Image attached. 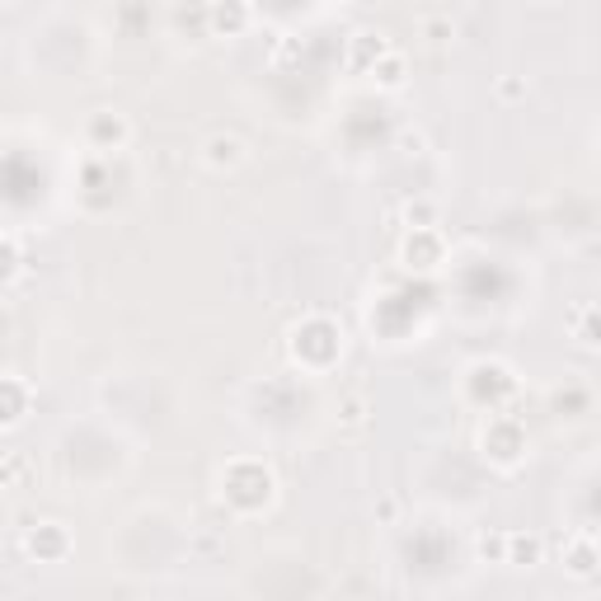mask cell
Instances as JSON below:
<instances>
[{
  "mask_svg": "<svg viewBox=\"0 0 601 601\" xmlns=\"http://www.w3.org/2000/svg\"><path fill=\"white\" fill-rule=\"evenodd\" d=\"M132 142V123L118 109H95L85 118V146L89 150H123Z\"/></svg>",
  "mask_w": 601,
  "mask_h": 601,
  "instance_id": "7a4b0ae2",
  "label": "cell"
},
{
  "mask_svg": "<svg viewBox=\"0 0 601 601\" xmlns=\"http://www.w3.org/2000/svg\"><path fill=\"white\" fill-rule=\"evenodd\" d=\"M367 75H371V85H376V89L395 95V89H404V81H409V57H404V48H390V52H385Z\"/></svg>",
  "mask_w": 601,
  "mask_h": 601,
  "instance_id": "ba28073f",
  "label": "cell"
},
{
  "mask_svg": "<svg viewBox=\"0 0 601 601\" xmlns=\"http://www.w3.org/2000/svg\"><path fill=\"white\" fill-rule=\"evenodd\" d=\"M14 273H20V245L10 235H0V282H10Z\"/></svg>",
  "mask_w": 601,
  "mask_h": 601,
  "instance_id": "5bb4252c",
  "label": "cell"
},
{
  "mask_svg": "<svg viewBox=\"0 0 601 601\" xmlns=\"http://www.w3.org/2000/svg\"><path fill=\"white\" fill-rule=\"evenodd\" d=\"M400 217L409 231H438V203H428V198H409L400 207Z\"/></svg>",
  "mask_w": 601,
  "mask_h": 601,
  "instance_id": "7c38bea8",
  "label": "cell"
},
{
  "mask_svg": "<svg viewBox=\"0 0 601 601\" xmlns=\"http://www.w3.org/2000/svg\"><path fill=\"white\" fill-rule=\"evenodd\" d=\"M259 20V10L254 5H207V34L212 38H231L240 34L245 24Z\"/></svg>",
  "mask_w": 601,
  "mask_h": 601,
  "instance_id": "8992f818",
  "label": "cell"
},
{
  "mask_svg": "<svg viewBox=\"0 0 601 601\" xmlns=\"http://www.w3.org/2000/svg\"><path fill=\"white\" fill-rule=\"evenodd\" d=\"M578 343H582V348H597V306H582V315H578Z\"/></svg>",
  "mask_w": 601,
  "mask_h": 601,
  "instance_id": "9a60e30c",
  "label": "cell"
},
{
  "mask_svg": "<svg viewBox=\"0 0 601 601\" xmlns=\"http://www.w3.org/2000/svg\"><path fill=\"white\" fill-rule=\"evenodd\" d=\"M363 414H367V400L363 395H353V400H343V424H348V428H363Z\"/></svg>",
  "mask_w": 601,
  "mask_h": 601,
  "instance_id": "2e32d148",
  "label": "cell"
},
{
  "mask_svg": "<svg viewBox=\"0 0 601 601\" xmlns=\"http://www.w3.org/2000/svg\"><path fill=\"white\" fill-rule=\"evenodd\" d=\"M24 470H28V461L20 451H5V456H0V489H10L14 479H24Z\"/></svg>",
  "mask_w": 601,
  "mask_h": 601,
  "instance_id": "4fadbf2b",
  "label": "cell"
},
{
  "mask_svg": "<svg viewBox=\"0 0 601 601\" xmlns=\"http://www.w3.org/2000/svg\"><path fill=\"white\" fill-rule=\"evenodd\" d=\"M400 259L418 268V273H432L442 259H446V245H442V231H409L400 245Z\"/></svg>",
  "mask_w": 601,
  "mask_h": 601,
  "instance_id": "5b68a950",
  "label": "cell"
},
{
  "mask_svg": "<svg viewBox=\"0 0 601 601\" xmlns=\"http://www.w3.org/2000/svg\"><path fill=\"white\" fill-rule=\"evenodd\" d=\"M503 564H513V568H536V564H540V536H522V531H507V545H503Z\"/></svg>",
  "mask_w": 601,
  "mask_h": 601,
  "instance_id": "8fae6325",
  "label": "cell"
},
{
  "mask_svg": "<svg viewBox=\"0 0 601 601\" xmlns=\"http://www.w3.org/2000/svg\"><path fill=\"white\" fill-rule=\"evenodd\" d=\"M499 95L503 99H522L526 95V81H522V75H507V81H499Z\"/></svg>",
  "mask_w": 601,
  "mask_h": 601,
  "instance_id": "ac0fdd59",
  "label": "cell"
},
{
  "mask_svg": "<svg viewBox=\"0 0 601 601\" xmlns=\"http://www.w3.org/2000/svg\"><path fill=\"white\" fill-rule=\"evenodd\" d=\"M390 48H395V42H390L381 28H376V34H371V28H363V34H353V66L357 71H371Z\"/></svg>",
  "mask_w": 601,
  "mask_h": 601,
  "instance_id": "9c48e42d",
  "label": "cell"
},
{
  "mask_svg": "<svg viewBox=\"0 0 601 601\" xmlns=\"http://www.w3.org/2000/svg\"><path fill=\"white\" fill-rule=\"evenodd\" d=\"M24 550L34 554V560H42V564H57V560H66V554H71V531L62 522H38L34 531L24 536Z\"/></svg>",
  "mask_w": 601,
  "mask_h": 601,
  "instance_id": "277c9868",
  "label": "cell"
},
{
  "mask_svg": "<svg viewBox=\"0 0 601 601\" xmlns=\"http://www.w3.org/2000/svg\"><path fill=\"white\" fill-rule=\"evenodd\" d=\"M503 545H507V531H499V536H479V560H489V554H493V560H499L503 564Z\"/></svg>",
  "mask_w": 601,
  "mask_h": 601,
  "instance_id": "e0dca14e",
  "label": "cell"
},
{
  "mask_svg": "<svg viewBox=\"0 0 601 601\" xmlns=\"http://www.w3.org/2000/svg\"><path fill=\"white\" fill-rule=\"evenodd\" d=\"M564 568H568V574H574L578 582H592V578H597V540H592V531H578V536H568Z\"/></svg>",
  "mask_w": 601,
  "mask_h": 601,
  "instance_id": "52a82bcc",
  "label": "cell"
},
{
  "mask_svg": "<svg viewBox=\"0 0 601 601\" xmlns=\"http://www.w3.org/2000/svg\"><path fill=\"white\" fill-rule=\"evenodd\" d=\"M479 446H485V461L493 465V470H517V465L526 461V432L513 424V418H503V414H493L485 424Z\"/></svg>",
  "mask_w": 601,
  "mask_h": 601,
  "instance_id": "6da1fadb",
  "label": "cell"
},
{
  "mask_svg": "<svg viewBox=\"0 0 601 601\" xmlns=\"http://www.w3.org/2000/svg\"><path fill=\"white\" fill-rule=\"evenodd\" d=\"M198 160L212 174H231V170H240V164L249 160V146H245V137H235V132H212V137L203 142Z\"/></svg>",
  "mask_w": 601,
  "mask_h": 601,
  "instance_id": "3957f363",
  "label": "cell"
},
{
  "mask_svg": "<svg viewBox=\"0 0 601 601\" xmlns=\"http://www.w3.org/2000/svg\"><path fill=\"white\" fill-rule=\"evenodd\" d=\"M414 28H418V38H424V42H432V48H442V42L456 38V20H451V10H424L414 20Z\"/></svg>",
  "mask_w": 601,
  "mask_h": 601,
  "instance_id": "30bf717a",
  "label": "cell"
}]
</instances>
